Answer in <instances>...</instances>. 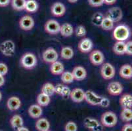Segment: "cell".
Returning a JSON list of instances; mask_svg holds the SVG:
<instances>
[{
  "label": "cell",
  "mask_w": 132,
  "mask_h": 131,
  "mask_svg": "<svg viewBox=\"0 0 132 131\" xmlns=\"http://www.w3.org/2000/svg\"><path fill=\"white\" fill-rule=\"evenodd\" d=\"M130 36V30L126 25L120 24L113 29L112 37L116 41H125Z\"/></svg>",
  "instance_id": "obj_1"
},
{
  "label": "cell",
  "mask_w": 132,
  "mask_h": 131,
  "mask_svg": "<svg viewBox=\"0 0 132 131\" xmlns=\"http://www.w3.org/2000/svg\"><path fill=\"white\" fill-rule=\"evenodd\" d=\"M21 66L26 69H32L38 64V60L34 54L32 53H26L22 55L20 59Z\"/></svg>",
  "instance_id": "obj_2"
},
{
  "label": "cell",
  "mask_w": 132,
  "mask_h": 131,
  "mask_svg": "<svg viewBox=\"0 0 132 131\" xmlns=\"http://www.w3.org/2000/svg\"><path fill=\"white\" fill-rule=\"evenodd\" d=\"M118 118L112 111H108L102 114L101 117V124L105 127H113L117 124Z\"/></svg>",
  "instance_id": "obj_3"
},
{
  "label": "cell",
  "mask_w": 132,
  "mask_h": 131,
  "mask_svg": "<svg viewBox=\"0 0 132 131\" xmlns=\"http://www.w3.org/2000/svg\"><path fill=\"white\" fill-rule=\"evenodd\" d=\"M101 75L105 80H110L115 76L116 70L114 67L109 62L103 63L100 69Z\"/></svg>",
  "instance_id": "obj_4"
},
{
  "label": "cell",
  "mask_w": 132,
  "mask_h": 131,
  "mask_svg": "<svg viewBox=\"0 0 132 131\" xmlns=\"http://www.w3.org/2000/svg\"><path fill=\"white\" fill-rule=\"evenodd\" d=\"M15 49V44L12 40H6L0 45V51L5 56H12L14 55Z\"/></svg>",
  "instance_id": "obj_5"
},
{
  "label": "cell",
  "mask_w": 132,
  "mask_h": 131,
  "mask_svg": "<svg viewBox=\"0 0 132 131\" xmlns=\"http://www.w3.org/2000/svg\"><path fill=\"white\" fill-rule=\"evenodd\" d=\"M42 58L44 62L45 63L52 64L53 62L58 60L59 55L57 50L54 48L49 47L43 52Z\"/></svg>",
  "instance_id": "obj_6"
},
{
  "label": "cell",
  "mask_w": 132,
  "mask_h": 131,
  "mask_svg": "<svg viewBox=\"0 0 132 131\" xmlns=\"http://www.w3.org/2000/svg\"><path fill=\"white\" fill-rule=\"evenodd\" d=\"M84 125L85 128L90 131H102L103 126L96 119L92 117H86L84 120Z\"/></svg>",
  "instance_id": "obj_7"
},
{
  "label": "cell",
  "mask_w": 132,
  "mask_h": 131,
  "mask_svg": "<svg viewBox=\"0 0 132 131\" xmlns=\"http://www.w3.org/2000/svg\"><path fill=\"white\" fill-rule=\"evenodd\" d=\"M61 25L56 20L50 19L45 22L44 30L47 33L50 35H56L60 32Z\"/></svg>",
  "instance_id": "obj_8"
},
{
  "label": "cell",
  "mask_w": 132,
  "mask_h": 131,
  "mask_svg": "<svg viewBox=\"0 0 132 131\" xmlns=\"http://www.w3.org/2000/svg\"><path fill=\"white\" fill-rule=\"evenodd\" d=\"M89 58L91 63L95 66H101L105 61V56L99 50H93L91 51Z\"/></svg>",
  "instance_id": "obj_9"
},
{
  "label": "cell",
  "mask_w": 132,
  "mask_h": 131,
  "mask_svg": "<svg viewBox=\"0 0 132 131\" xmlns=\"http://www.w3.org/2000/svg\"><path fill=\"white\" fill-rule=\"evenodd\" d=\"M105 16L114 22V23L119 22L123 17V12L120 7H115L109 9L106 13Z\"/></svg>",
  "instance_id": "obj_10"
},
{
  "label": "cell",
  "mask_w": 132,
  "mask_h": 131,
  "mask_svg": "<svg viewBox=\"0 0 132 131\" xmlns=\"http://www.w3.org/2000/svg\"><path fill=\"white\" fill-rule=\"evenodd\" d=\"M35 25L33 18L30 15H24L19 20V27L24 31L31 30Z\"/></svg>",
  "instance_id": "obj_11"
},
{
  "label": "cell",
  "mask_w": 132,
  "mask_h": 131,
  "mask_svg": "<svg viewBox=\"0 0 132 131\" xmlns=\"http://www.w3.org/2000/svg\"><path fill=\"white\" fill-rule=\"evenodd\" d=\"M101 98L102 97L97 95V94L91 90L85 91L84 100H86V102L90 105L99 106Z\"/></svg>",
  "instance_id": "obj_12"
},
{
  "label": "cell",
  "mask_w": 132,
  "mask_h": 131,
  "mask_svg": "<svg viewBox=\"0 0 132 131\" xmlns=\"http://www.w3.org/2000/svg\"><path fill=\"white\" fill-rule=\"evenodd\" d=\"M93 43L89 38H84L80 41L78 45V49L82 53H88L92 50Z\"/></svg>",
  "instance_id": "obj_13"
},
{
  "label": "cell",
  "mask_w": 132,
  "mask_h": 131,
  "mask_svg": "<svg viewBox=\"0 0 132 131\" xmlns=\"http://www.w3.org/2000/svg\"><path fill=\"white\" fill-rule=\"evenodd\" d=\"M123 89L122 84L118 81L110 82L107 86L108 92L112 96L120 95L123 92Z\"/></svg>",
  "instance_id": "obj_14"
},
{
  "label": "cell",
  "mask_w": 132,
  "mask_h": 131,
  "mask_svg": "<svg viewBox=\"0 0 132 131\" xmlns=\"http://www.w3.org/2000/svg\"><path fill=\"white\" fill-rule=\"evenodd\" d=\"M66 7L61 2H55L51 5V13L55 17H61L66 13Z\"/></svg>",
  "instance_id": "obj_15"
},
{
  "label": "cell",
  "mask_w": 132,
  "mask_h": 131,
  "mask_svg": "<svg viewBox=\"0 0 132 131\" xmlns=\"http://www.w3.org/2000/svg\"><path fill=\"white\" fill-rule=\"evenodd\" d=\"M70 98L75 103H80L84 100L85 91L80 88L74 89L70 91Z\"/></svg>",
  "instance_id": "obj_16"
},
{
  "label": "cell",
  "mask_w": 132,
  "mask_h": 131,
  "mask_svg": "<svg viewBox=\"0 0 132 131\" xmlns=\"http://www.w3.org/2000/svg\"><path fill=\"white\" fill-rule=\"evenodd\" d=\"M74 80L78 81H83L87 77V71L83 66H77L73 68L72 72Z\"/></svg>",
  "instance_id": "obj_17"
},
{
  "label": "cell",
  "mask_w": 132,
  "mask_h": 131,
  "mask_svg": "<svg viewBox=\"0 0 132 131\" xmlns=\"http://www.w3.org/2000/svg\"><path fill=\"white\" fill-rule=\"evenodd\" d=\"M22 102L20 98L17 97H11L7 100V107L10 111H16L20 108Z\"/></svg>",
  "instance_id": "obj_18"
},
{
  "label": "cell",
  "mask_w": 132,
  "mask_h": 131,
  "mask_svg": "<svg viewBox=\"0 0 132 131\" xmlns=\"http://www.w3.org/2000/svg\"><path fill=\"white\" fill-rule=\"evenodd\" d=\"M28 114L30 117L33 119H39L42 115V108L39 106L38 104H32L28 108Z\"/></svg>",
  "instance_id": "obj_19"
},
{
  "label": "cell",
  "mask_w": 132,
  "mask_h": 131,
  "mask_svg": "<svg viewBox=\"0 0 132 131\" xmlns=\"http://www.w3.org/2000/svg\"><path fill=\"white\" fill-rule=\"evenodd\" d=\"M50 72L54 75H59L64 72V67L63 64L60 61H55L51 64Z\"/></svg>",
  "instance_id": "obj_20"
},
{
  "label": "cell",
  "mask_w": 132,
  "mask_h": 131,
  "mask_svg": "<svg viewBox=\"0 0 132 131\" xmlns=\"http://www.w3.org/2000/svg\"><path fill=\"white\" fill-rule=\"evenodd\" d=\"M119 74L123 79H129L132 77V67L130 64H123L120 68Z\"/></svg>",
  "instance_id": "obj_21"
},
{
  "label": "cell",
  "mask_w": 132,
  "mask_h": 131,
  "mask_svg": "<svg viewBox=\"0 0 132 131\" xmlns=\"http://www.w3.org/2000/svg\"><path fill=\"white\" fill-rule=\"evenodd\" d=\"M74 29L72 25L70 23H64L60 28V33L61 36L65 38L70 37L74 33Z\"/></svg>",
  "instance_id": "obj_22"
},
{
  "label": "cell",
  "mask_w": 132,
  "mask_h": 131,
  "mask_svg": "<svg viewBox=\"0 0 132 131\" xmlns=\"http://www.w3.org/2000/svg\"><path fill=\"white\" fill-rule=\"evenodd\" d=\"M35 127L38 131H47L50 128V123L47 119L39 118L36 122Z\"/></svg>",
  "instance_id": "obj_23"
},
{
  "label": "cell",
  "mask_w": 132,
  "mask_h": 131,
  "mask_svg": "<svg viewBox=\"0 0 132 131\" xmlns=\"http://www.w3.org/2000/svg\"><path fill=\"white\" fill-rule=\"evenodd\" d=\"M119 102L122 108H131L132 96L130 94H124L120 98Z\"/></svg>",
  "instance_id": "obj_24"
},
{
  "label": "cell",
  "mask_w": 132,
  "mask_h": 131,
  "mask_svg": "<svg viewBox=\"0 0 132 131\" xmlns=\"http://www.w3.org/2000/svg\"><path fill=\"white\" fill-rule=\"evenodd\" d=\"M61 58L66 60H71L74 55V52L72 47H63L61 50Z\"/></svg>",
  "instance_id": "obj_25"
},
{
  "label": "cell",
  "mask_w": 132,
  "mask_h": 131,
  "mask_svg": "<svg viewBox=\"0 0 132 131\" xmlns=\"http://www.w3.org/2000/svg\"><path fill=\"white\" fill-rule=\"evenodd\" d=\"M39 5L36 0H26L24 9L26 12L30 13H36L38 10Z\"/></svg>",
  "instance_id": "obj_26"
},
{
  "label": "cell",
  "mask_w": 132,
  "mask_h": 131,
  "mask_svg": "<svg viewBox=\"0 0 132 131\" xmlns=\"http://www.w3.org/2000/svg\"><path fill=\"white\" fill-rule=\"evenodd\" d=\"M24 121L20 115H14L10 119V125L14 129H17L19 127L23 126Z\"/></svg>",
  "instance_id": "obj_27"
},
{
  "label": "cell",
  "mask_w": 132,
  "mask_h": 131,
  "mask_svg": "<svg viewBox=\"0 0 132 131\" xmlns=\"http://www.w3.org/2000/svg\"><path fill=\"white\" fill-rule=\"evenodd\" d=\"M36 102L38 103L37 104H38L39 106L45 107L49 105L51 102V97L41 92L37 97Z\"/></svg>",
  "instance_id": "obj_28"
},
{
  "label": "cell",
  "mask_w": 132,
  "mask_h": 131,
  "mask_svg": "<svg viewBox=\"0 0 132 131\" xmlns=\"http://www.w3.org/2000/svg\"><path fill=\"white\" fill-rule=\"evenodd\" d=\"M125 41H116L112 47L114 53L118 56L125 55Z\"/></svg>",
  "instance_id": "obj_29"
},
{
  "label": "cell",
  "mask_w": 132,
  "mask_h": 131,
  "mask_svg": "<svg viewBox=\"0 0 132 131\" xmlns=\"http://www.w3.org/2000/svg\"><path fill=\"white\" fill-rule=\"evenodd\" d=\"M42 92L51 97L55 94V85L51 83H45L42 86Z\"/></svg>",
  "instance_id": "obj_30"
},
{
  "label": "cell",
  "mask_w": 132,
  "mask_h": 131,
  "mask_svg": "<svg viewBox=\"0 0 132 131\" xmlns=\"http://www.w3.org/2000/svg\"><path fill=\"white\" fill-rule=\"evenodd\" d=\"M120 118L123 122H130L132 120L131 108H122Z\"/></svg>",
  "instance_id": "obj_31"
},
{
  "label": "cell",
  "mask_w": 132,
  "mask_h": 131,
  "mask_svg": "<svg viewBox=\"0 0 132 131\" xmlns=\"http://www.w3.org/2000/svg\"><path fill=\"white\" fill-rule=\"evenodd\" d=\"M100 27L103 30L111 31L114 28V22H112L110 19H109V18L105 16Z\"/></svg>",
  "instance_id": "obj_32"
},
{
  "label": "cell",
  "mask_w": 132,
  "mask_h": 131,
  "mask_svg": "<svg viewBox=\"0 0 132 131\" xmlns=\"http://www.w3.org/2000/svg\"><path fill=\"white\" fill-rule=\"evenodd\" d=\"M105 16L103 13L100 12H96L93 14L92 18V22L94 26L97 27H100Z\"/></svg>",
  "instance_id": "obj_33"
},
{
  "label": "cell",
  "mask_w": 132,
  "mask_h": 131,
  "mask_svg": "<svg viewBox=\"0 0 132 131\" xmlns=\"http://www.w3.org/2000/svg\"><path fill=\"white\" fill-rule=\"evenodd\" d=\"M25 3H26V0H11V4L13 9L18 11H20L24 9Z\"/></svg>",
  "instance_id": "obj_34"
},
{
  "label": "cell",
  "mask_w": 132,
  "mask_h": 131,
  "mask_svg": "<svg viewBox=\"0 0 132 131\" xmlns=\"http://www.w3.org/2000/svg\"><path fill=\"white\" fill-rule=\"evenodd\" d=\"M61 79L62 83L65 84H70L74 81V79L73 77L72 72H64L61 75Z\"/></svg>",
  "instance_id": "obj_35"
},
{
  "label": "cell",
  "mask_w": 132,
  "mask_h": 131,
  "mask_svg": "<svg viewBox=\"0 0 132 131\" xmlns=\"http://www.w3.org/2000/svg\"><path fill=\"white\" fill-rule=\"evenodd\" d=\"M74 33H75L76 36L79 38H83L86 36V33H87V31H86V28L82 25H79L74 30Z\"/></svg>",
  "instance_id": "obj_36"
},
{
  "label": "cell",
  "mask_w": 132,
  "mask_h": 131,
  "mask_svg": "<svg viewBox=\"0 0 132 131\" xmlns=\"http://www.w3.org/2000/svg\"><path fill=\"white\" fill-rule=\"evenodd\" d=\"M64 130L65 131H77L78 126L76 123L73 121H68L66 123L64 126Z\"/></svg>",
  "instance_id": "obj_37"
},
{
  "label": "cell",
  "mask_w": 132,
  "mask_h": 131,
  "mask_svg": "<svg viewBox=\"0 0 132 131\" xmlns=\"http://www.w3.org/2000/svg\"><path fill=\"white\" fill-rule=\"evenodd\" d=\"M89 5L93 7H99L104 4L103 0H87Z\"/></svg>",
  "instance_id": "obj_38"
},
{
  "label": "cell",
  "mask_w": 132,
  "mask_h": 131,
  "mask_svg": "<svg viewBox=\"0 0 132 131\" xmlns=\"http://www.w3.org/2000/svg\"><path fill=\"white\" fill-rule=\"evenodd\" d=\"M125 54L128 56H131L132 55V41H128L126 43L125 45Z\"/></svg>",
  "instance_id": "obj_39"
},
{
  "label": "cell",
  "mask_w": 132,
  "mask_h": 131,
  "mask_svg": "<svg viewBox=\"0 0 132 131\" xmlns=\"http://www.w3.org/2000/svg\"><path fill=\"white\" fill-rule=\"evenodd\" d=\"M110 100L105 97H102L101 100L100 102H99V106L101 108H106L110 106Z\"/></svg>",
  "instance_id": "obj_40"
},
{
  "label": "cell",
  "mask_w": 132,
  "mask_h": 131,
  "mask_svg": "<svg viewBox=\"0 0 132 131\" xmlns=\"http://www.w3.org/2000/svg\"><path fill=\"white\" fill-rule=\"evenodd\" d=\"M8 72V67L5 64L0 62V75L4 76Z\"/></svg>",
  "instance_id": "obj_41"
},
{
  "label": "cell",
  "mask_w": 132,
  "mask_h": 131,
  "mask_svg": "<svg viewBox=\"0 0 132 131\" xmlns=\"http://www.w3.org/2000/svg\"><path fill=\"white\" fill-rule=\"evenodd\" d=\"M70 89L68 88L67 86H64V88L62 89V92H61V96H62V97H67L68 96H70Z\"/></svg>",
  "instance_id": "obj_42"
},
{
  "label": "cell",
  "mask_w": 132,
  "mask_h": 131,
  "mask_svg": "<svg viewBox=\"0 0 132 131\" xmlns=\"http://www.w3.org/2000/svg\"><path fill=\"white\" fill-rule=\"evenodd\" d=\"M64 85L62 84H58L56 86H55V93L59 95H61L62 89L64 88Z\"/></svg>",
  "instance_id": "obj_43"
},
{
  "label": "cell",
  "mask_w": 132,
  "mask_h": 131,
  "mask_svg": "<svg viewBox=\"0 0 132 131\" xmlns=\"http://www.w3.org/2000/svg\"><path fill=\"white\" fill-rule=\"evenodd\" d=\"M122 131H132V125L130 123H126L122 127Z\"/></svg>",
  "instance_id": "obj_44"
},
{
  "label": "cell",
  "mask_w": 132,
  "mask_h": 131,
  "mask_svg": "<svg viewBox=\"0 0 132 131\" xmlns=\"http://www.w3.org/2000/svg\"><path fill=\"white\" fill-rule=\"evenodd\" d=\"M11 3V0H0V7H7Z\"/></svg>",
  "instance_id": "obj_45"
},
{
  "label": "cell",
  "mask_w": 132,
  "mask_h": 131,
  "mask_svg": "<svg viewBox=\"0 0 132 131\" xmlns=\"http://www.w3.org/2000/svg\"><path fill=\"white\" fill-rule=\"evenodd\" d=\"M103 1H104V4H106L107 5H112L116 3L117 0H103Z\"/></svg>",
  "instance_id": "obj_46"
},
{
  "label": "cell",
  "mask_w": 132,
  "mask_h": 131,
  "mask_svg": "<svg viewBox=\"0 0 132 131\" xmlns=\"http://www.w3.org/2000/svg\"><path fill=\"white\" fill-rule=\"evenodd\" d=\"M16 131H30L29 129L26 127H24V126H22V127H19L16 129Z\"/></svg>",
  "instance_id": "obj_47"
},
{
  "label": "cell",
  "mask_w": 132,
  "mask_h": 131,
  "mask_svg": "<svg viewBox=\"0 0 132 131\" xmlns=\"http://www.w3.org/2000/svg\"><path fill=\"white\" fill-rule=\"evenodd\" d=\"M5 84V78L4 76L0 75V87L3 86Z\"/></svg>",
  "instance_id": "obj_48"
},
{
  "label": "cell",
  "mask_w": 132,
  "mask_h": 131,
  "mask_svg": "<svg viewBox=\"0 0 132 131\" xmlns=\"http://www.w3.org/2000/svg\"><path fill=\"white\" fill-rule=\"evenodd\" d=\"M67 1H68V2H69L70 3H76V2H78V0H67Z\"/></svg>",
  "instance_id": "obj_49"
},
{
  "label": "cell",
  "mask_w": 132,
  "mask_h": 131,
  "mask_svg": "<svg viewBox=\"0 0 132 131\" xmlns=\"http://www.w3.org/2000/svg\"><path fill=\"white\" fill-rule=\"evenodd\" d=\"M2 98V92H0V101H1Z\"/></svg>",
  "instance_id": "obj_50"
},
{
  "label": "cell",
  "mask_w": 132,
  "mask_h": 131,
  "mask_svg": "<svg viewBox=\"0 0 132 131\" xmlns=\"http://www.w3.org/2000/svg\"><path fill=\"white\" fill-rule=\"evenodd\" d=\"M47 131H50V130H47Z\"/></svg>",
  "instance_id": "obj_51"
}]
</instances>
